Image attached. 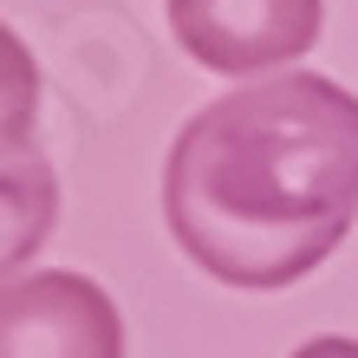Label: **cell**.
Listing matches in <instances>:
<instances>
[{"label":"cell","mask_w":358,"mask_h":358,"mask_svg":"<svg viewBox=\"0 0 358 358\" xmlns=\"http://www.w3.org/2000/svg\"><path fill=\"white\" fill-rule=\"evenodd\" d=\"M163 222L222 287L306 280L358 222V98L293 66L208 98L170 143Z\"/></svg>","instance_id":"6da1fadb"},{"label":"cell","mask_w":358,"mask_h":358,"mask_svg":"<svg viewBox=\"0 0 358 358\" xmlns=\"http://www.w3.org/2000/svg\"><path fill=\"white\" fill-rule=\"evenodd\" d=\"M176 46L215 78H267L320 46L326 0H163Z\"/></svg>","instance_id":"7a4b0ae2"},{"label":"cell","mask_w":358,"mask_h":358,"mask_svg":"<svg viewBox=\"0 0 358 358\" xmlns=\"http://www.w3.org/2000/svg\"><path fill=\"white\" fill-rule=\"evenodd\" d=\"M0 358H124L117 300L72 267L13 273L0 287Z\"/></svg>","instance_id":"3957f363"},{"label":"cell","mask_w":358,"mask_h":358,"mask_svg":"<svg viewBox=\"0 0 358 358\" xmlns=\"http://www.w3.org/2000/svg\"><path fill=\"white\" fill-rule=\"evenodd\" d=\"M59 222V176L46 157H0V287L52 241Z\"/></svg>","instance_id":"277c9868"},{"label":"cell","mask_w":358,"mask_h":358,"mask_svg":"<svg viewBox=\"0 0 358 358\" xmlns=\"http://www.w3.org/2000/svg\"><path fill=\"white\" fill-rule=\"evenodd\" d=\"M39 131V59L0 20V157H27Z\"/></svg>","instance_id":"5b68a950"},{"label":"cell","mask_w":358,"mask_h":358,"mask_svg":"<svg viewBox=\"0 0 358 358\" xmlns=\"http://www.w3.org/2000/svg\"><path fill=\"white\" fill-rule=\"evenodd\" d=\"M293 358H358V339H339V332H320V339H306Z\"/></svg>","instance_id":"8992f818"}]
</instances>
